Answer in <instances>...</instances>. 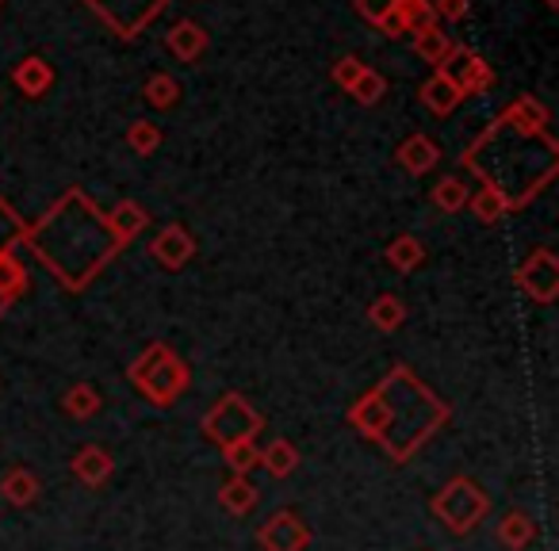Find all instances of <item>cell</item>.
<instances>
[{
  "label": "cell",
  "mask_w": 559,
  "mask_h": 551,
  "mask_svg": "<svg viewBox=\"0 0 559 551\" xmlns=\"http://www.w3.org/2000/svg\"><path fill=\"white\" fill-rule=\"evenodd\" d=\"M73 475H78L81 487L88 490H100L111 482V475H116V459H111L108 448H100V444H85V448L73 456Z\"/></svg>",
  "instance_id": "cell-6"
},
{
  "label": "cell",
  "mask_w": 559,
  "mask_h": 551,
  "mask_svg": "<svg viewBox=\"0 0 559 551\" xmlns=\"http://www.w3.org/2000/svg\"><path fill=\"white\" fill-rule=\"evenodd\" d=\"M257 467H264V471L272 475V479H288L292 471L299 467V448L292 441H272V444H264L261 448V464Z\"/></svg>",
  "instance_id": "cell-10"
},
{
  "label": "cell",
  "mask_w": 559,
  "mask_h": 551,
  "mask_svg": "<svg viewBox=\"0 0 559 551\" xmlns=\"http://www.w3.org/2000/svg\"><path fill=\"white\" fill-rule=\"evenodd\" d=\"M43 494V482L35 471H27V467H12L4 479H0V498L9 505H16V510H27V505H35Z\"/></svg>",
  "instance_id": "cell-8"
},
{
  "label": "cell",
  "mask_w": 559,
  "mask_h": 551,
  "mask_svg": "<svg viewBox=\"0 0 559 551\" xmlns=\"http://www.w3.org/2000/svg\"><path fill=\"white\" fill-rule=\"evenodd\" d=\"M154 253L162 256L165 264H180L188 256V241L180 238L177 230H169L165 238H157V245H154Z\"/></svg>",
  "instance_id": "cell-13"
},
{
  "label": "cell",
  "mask_w": 559,
  "mask_h": 551,
  "mask_svg": "<svg viewBox=\"0 0 559 551\" xmlns=\"http://www.w3.org/2000/svg\"><path fill=\"white\" fill-rule=\"evenodd\" d=\"M391 256H395V264H414L421 253H418V245H414V241H399L395 253H391Z\"/></svg>",
  "instance_id": "cell-15"
},
{
  "label": "cell",
  "mask_w": 559,
  "mask_h": 551,
  "mask_svg": "<svg viewBox=\"0 0 559 551\" xmlns=\"http://www.w3.org/2000/svg\"><path fill=\"white\" fill-rule=\"evenodd\" d=\"M223 459L234 475H249L257 464H261V448H257V441H234L223 448Z\"/></svg>",
  "instance_id": "cell-12"
},
{
  "label": "cell",
  "mask_w": 559,
  "mask_h": 551,
  "mask_svg": "<svg viewBox=\"0 0 559 551\" xmlns=\"http://www.w3.org/2000/svg\"><path fill=\"white\" fill-rule=\"evenodd\" d=\"M452 418V406L414 380L406 368H395L376 391L353 403L349 426L365 441H376L391 456V464H406L433 433H441Z\"/></svg>",
  "instance_id": "cell-1"
},
{
  "label": "cell",
  "mask_w": 559,
  "mask_h": 551,
  "mask_svg": "<svg viewBox=\"0 0 559 551\" xmlns=\"http://www.w3.org/2000/svg\"><path fill=\"white\" fill-rule=\"evenodd\" d=\"M429 510H433V517L441 520L449 532L467 536V532H475L479 520L490 513V498L475 479L456 475V479H449L441 490H437L433 502H429Z\"/></svg>",
  "instance_id": "cell-3"
},
{
  "label": "cell",
  "mask_w": 559,
  "mask_h": 551,
  "mask_svg": "<svg viewBox=\"0 0 559 551\" xmlns=\"http://www.w3.org/2000/svg\"><path fill=\"white\" fill-rule=\"evenodd\" d=\"M257 502H261V494H257V487H253L249 475H230V479L218 487V505H223L230 517H246V513H253Z\"/></svg>",
  "instance_id": "cell-9"
},
{
  "label": "cell",
  "mask_w": 559,
  "mask_h": 551,
  "mask_svg": "<svg viewBox=\"0 0 559 551\" xmlns=\"http://www.w3.org/2000/svg\"><path fill=\"white\" fill-rule=\"evenodd\" d=\"M62 410L70 414V418H78V421H88V418H96V414L104 410V398H100V391H96V387L78 383V387H70L62 395Z\"/></svg>",
  "instance_id": "cell-11"
},
{
  "label": "cell",
  "mask_w": 559,
  "mask_h": 551,
  "mask_svg": "<svg viewBox=\"0 0 559 551\" xmlns=\"http://www.w3.org/2000/svg\"><path fill=\"white\" fill-rule=\"evenodd\" d=\"M495 540L502 543L506 551H525L528 543L536 540V520L528 510H510L495 528Z\"/></svg>",
  "instance_id": "cell-7"
},
{
  "label": "cell",
  "mask_w": 559,
  "mask_h": 551,
  "mask_svg": "<svg viewBox=\"0 0 559 551\" xmlns=\"http://www.w3.org/2000/svg\"><path fill=\"white\" fill-rule=\"evenodd\" d=\"M372 322L380 330H395L399 322H403V307H399L395 299H380V303L372 307Z\"/></svg>",
  "instance_id": "cell-14"
},
{
  "label": "cell",
  "mask_w": 559,
  "mask_h": 551,
  "mask_svg": "<svg viewBox=\"0 0 559 551\" xmlns=\"http://www.w3.org/2000/svg\"><path fill=\"white\" fill-rule=\"evenodd\" d=\"M200 429L211 444L226 448V444H234V441H257V433L264 429V418L238 395V391H230V395H223L203 414Z\"/></svg>",
  "instance_id": "cell-4"
},
{
  "label": "cell",
  "mask_w": 559,
  "mask_h": 551,
  "mask_svg": "<svg viewBox=\"0 0 559 551\" xmlns=\"http://www.w3.org/2000/svg\"><path fill=\"white\" fill-rule=\"evenodd\" d=\"M127 375H131L134 387H139L154 406H162V410L177 406V398L185 395L188 383H192V372H188L165 345H150V349L134 360Z\"/></svg>",
  "instance_id": "cell-2"
},
{
  "label": "cell",
  "mask_w": 559,
  "mask_h": 551,
  "mask_svg": "<svg viewBox=\"0 0 559 551\" xmlns=\"http://www.w3.org/2000/svg\"><path fill=\"white\" fill-rule=\"evenodd\" d=\"M257 543H261V551H307L311 528L304 525L296 510H276L257 528Z\"/></svg>",
  "instance_id": "cell-5"
}]
</instances>
